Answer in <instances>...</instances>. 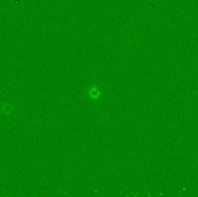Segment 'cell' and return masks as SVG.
Masks as SVG:
<instances>
[{
  "label": "cell",
  "instance_id": "cell-1",
  "mask_svg": "<svg viewBox=\"0 0 198 197\" xmlns=\"http://www.w3.org/2000/svg\"><path fill=\"white\" fill-rule=\"evenodd\" d=\"M100 91L97 89V88H95V87L92 88V89L90 90V91H89V96H90L91 97L93 98H96V97H98L99 96H100Z\"/></svg>",
  "mask_w": 198,
  "mask_h": 197
}]
</instances>
